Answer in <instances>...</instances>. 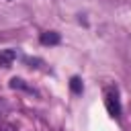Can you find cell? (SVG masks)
I'll return each instance as SVG.
<instances>
[{
    "mask_svg": "<svg viewBox=\"0 0 131 131\" xmlns=\"http://www.w3.org/2000/svg\"><path fill=\"white\" fill-rule=\"evenodd\" d=\"M104 104H106V111H108L111 117H115V119L121 117V100H119L117 88L108 86V88L104 90Z\"/></svg>",
    "mask_w": 131,
    "mask_h": 131,
    "instance_id": "1",
    "label": "cell"
},
{
    "mask_svg": "<svg viewBox=\"0 0 131 131\" xmlns=\"http://www.w3.org/2000/svg\"><path fill=\"white\" fill-rule=\"evenodd\" d=\"M14 59H16V51L14 49H2L0 51V68H10Z\"/></svg>",
    "mask_w": 131,
    "mask_h": 131,
    "instance_id": "2",
    "label": "cell"
},
{
    "mask_svg": "<svg viewBox=\"0 0 131 131\" xmlns=\"http://www.w3.org/2000/svg\"><path fill=\"white\" fill-rule=\"evenodd\" d=\"M39 41H41V45H57V43L61 41V37H59V33H55V31H47V33H41Z\"/></svg>",
    "mask_w": 131,
    "mask_h": 131,
    "instance_id": "3",
    "label": "cell"
},
{
    "mask_svg": "<svg viewBox=\"0 0 131 131\" xmlns=\"http://www.w3.org/2000/svg\"><path fill=\"white\" fill-rule=\"evenodd\" d=\"M10 88H20V90H27V92H35L31 86H27L25 84V80H20V78H12L10 80Z\"/></svg>",
    "mask_w": 131,
    "mask_h": 131,
    "instance_id": "4",
    "label": "cell"
},
{
    "mask_svg": "<svg viewBox=\"0 0 131 131\" xmlns=\"http://www.w3.org/2000/svg\"><path fill=\"white\" fill-rule=\"evenodd\" d=\"M70 88H72L74 94H82V80H80L78 76H74V78L70 80Z\"/></svg>",
    "mask_w": 131,
    "mask_h": 131,
    "instance_id": "5",
    "label": "cell"
},
{
    "mask_svg": "<svg viewBox=\"0 0 131 131\" xmlns=\"http://www.w3.org/2000/svg\"><path fill=\"white\" fill-rule=\"evenodd\" d=\"M0 131H16V127L4 119V121H0Z\"/></svg>",
    "mask_w": 131,
    "mask_h": 131,
    "instance_id": "6",
    "label": "cell"
},
{
    "mask_svg": "<svg viewBox=\"0 0 131 131\" xmlns=\"http://www.w3.org/2000/svg\"><path fill=\"white\" fill-rule=\"evenodd\" d=\"M6 113H8V104L0 98V121H4V119H6Z\"/></svg>",
    "mask_w": 131,
    "mask_h": 131,
    "instance_id": "7",
    "label": "cell"
},
{
    "mask_svg": "<svg viewBox=\"0 0 131 131\" xmlns=\"http://www.w3.org/2000/svg\"><path fill=\"white\" fill-rule=\"evenodd\" d=\"M8 2H10V0H8Z\"/></svg>",
    "mask_w": 131,
    "mask_h": 131,
    "instance_id": "8",
    "label": "cell"
}]
</instances>
